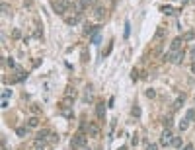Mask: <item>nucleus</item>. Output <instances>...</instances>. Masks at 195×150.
Masks as SVG:
<instances>
[{"label":"nucleus","mask_w":195,"mask_h":150,"mask_svg":"<svg viewBox=\"0 0 195 150\" xmlns=\"http://www.w3.org/2000/svg\"><path fill=\"white\" fill-rule=\"evenodd\" d=\"M183 59H185V51H168L166 55L162 57V60H166V63H174V65H180V63H183Z\"/></svg>","instance_id":"nucleus-1"},{"label":"nucleus","mask_w":195,"mask_h":150,"mask_svg":"<svg viewBox=\"0 0 195 150\" xmlns=\"http://www.w3.org/2000/svg\"><path fill=\"white\" fill-rule=\"evenodd\" d=\"M86 144H88L86 135H84V133H76L74 138H72V142H70V146H72V148H86Z\"/></svg>","instance_id":"nucleus-2"},{"label":"nucleus","mask_w":195,"mask_h":150,"mask_svg":"<svg viewBox=\"0 0 195 150\" xmlns=\"http://www.w3.org/2000/svg\"><path fill=\"white\" fill-rule=\"evenodd\" d=\"M51 6H53V10H55V14H66L68 2H66V0H53Z\"/></svg>","instance_id":"nucleus-3"},{"label":"nucleus","mask_w":195,"mask_h":150,"mask_svg":"<svg viewBox=\"0 0 195 150\" xmlns=\"http://www.w3.org/2000/svg\"><path fill=\"white\" fill-rule=\"evenodd\" d=\"M172 138H174L172 131H170V129H166V131L162 133V135H160V144H162V146H168V144L172 142Z\"/></svg>","instance_id":"nucleus-4"},{"label":"nucleus","mask_w":195,"mask_h":150,"mask_svg":"<svg viewBox=\"0 0 195 150\" xmlns=\"http://www.w3.org/2000/svg\"><path fill=\"white\" fill-rule=\"evenodd\" d=\"M183 103H185V94H180L178 98L174 99V103H172V111H178V109H182Z\"/></svg>","instance_id":"nucleus-5"},{"label":"nucleus","mask_w":195,"mask_h":150,"mask_svg":"<svg viewBox=\"0 0 195 150\" xmlns=\"http://www.w3.org/2000/svg\"><path fill=\"white\" fill-rule=\"evenodd\" d=\"M72 105H74V98H72V96H66V98L61 101V109L63 111H70Z\"/></svg>","instance_id":"nucleus-6"},{"label":"nucleus","mask_w":195,"mask_h":150,"mask_svg":"<svg viewBox=\"0 0 195 150\" xmlns=\"http://www.w3.org/2000/svg\"><path fill=\"white\" fill-rule=\"evenodd\" d=\"M94 16H96V20H100V22L105 18V10H104L102 4H96V6H94Z\"/></svg>","instance_id":"nucleus-7"},{"label":"nucleus","mask_w":195,"mask_h":150,"mask_svg":"<svg viewBox=\"0 0 195 150\" xmlns=\"http://www.w3.org/2000/svg\"><path fill=\"white\" fill-rule=\"evenodd\" d=\"M80 20H82V14H76V16H66V18H65L66 26H76Z\"/></svg>","instance_id":"nucleus-8"},{"label":"nucleus","mask_w":195,"mask_h":150,"mask_svg":"<svg viewBox=\"0 0 195 150\" xmlns=\"http://www.w3.org/2000/svg\"><path fill=\"white\" fill-rule=\"evenodd\" d=\"M100 31V26H90V24H86L84 26V35H88V37H92L94 33Z\"/></svg>","instance_id":"nucleus-9"},{"label":"nucleus","mask_w":195,"mask_h":150,"mask_svg":"<svg viewBox=\"0 0 195 150\" xmlns=\"http://www.w3.org/2000/svg\"><path fill=\"white\" fill-rule=\"evenodd\" d=\"M96 115H98V119H100V121H104V119H105V103H98Z\"/></svg>","instance_id":"nucleus-10"},{"label":"nucleus","mask_w":195,"mask_h":150,"mask_svg":"<svg viewBox=\"0 0 195 150\" xmlns=\"http://www.w3.org/2000/svg\"><path fill=\"white\" fill-rule=\"evenodd\" d=\"M182 43H183V37H176L172 41V45H170V51H180L182 49Z\"/></svg>","instance_id":"nucleus-11"},{"label":"nucleus","mask_w":195,"mask_h":150,"mask_svg":"<svg viewBox=\"0 0 195 150\" xmlns=\"http://www.w3.org/2000/svg\"><path fill=\"white\" fill-rule=\"evenodd\" d=\"M164 37H166V29H164V27H158L152 39H154V41H160V39H164Z\"/></svg>","instance_id":"nucleus-12"},{"label":"nucleus","mask_w":195,"mask_h":150,"mask_svg":"<svg viewBox=\"0 0 195 150\" xmlns=\"http://www.w3.org/2000/svg\"><path fill=\"white\" fill-rule=\"evenodd\" d=\"M90 59V51H88V47H82V51H80V60L82 63H88Z\"/></svg>","instance_id":"nucleus-13"},{"label":"nucleus","mask_w":195,"mask_h":150,"mask_svg":"<svg viewBox=\"0 0 195 150\" xmlns=\"http://www.w3.org/2000/svg\"><path fill=\"white\" fill-rule=\"evenodd\" d=\"M88 133H90L92 137H98V135H100V129H98L94 123H90V125H88Z\"/></svg>","instance_id":"nucleus-14"},{"label":"nucleus","mask_w":195,"mask_h":150,"mask_svg":"<svg viewBox=\"0 0 195 150\" xmlns=\"http://www.w3.org/2000/svg\"><path fill=\"white\" fill-rule=\"evenodd\" d=\"M27 127H29V129H35V127H39V119H37V117H29V119H27Z\"/></svg>","instance_id":"nucleus-15"},{"label":"nucleus","mask_w":195,"mask_h":150,"mask_svg":"<svg viewBox=\"0 0 195 150\" xmlns=\"http://www.w3.org/2000/svg\"><path fill=\"white\" fill-rule=\"evenodd\" d=\"M0 10H2V14H4V16H10V14H12V8L8 6L6 2H2V6H0Z\"/></svg>","instance_id":"nucleus-16"},{"label":"nucleus","mask_w":195,"mask_h":150,"mask_svg":"<svg viewBox=\"0 0 195 150\" xmlns=\"http://www.w3.org/2000/svg\"><path fill=\"white\" fill-rule=\"evenodd\" d=\"M185 41H195V31H193V29L183 35V43H185Z\"/></svg>","instance_id":"nucleus-17"},{"label":"nucleus","mask_w":195,"mask_h":150,"mask_svg":"<svg viewBox=\"0 0 195 150\" xmlns=\"http://www.w3.org/2000/svg\"><path fill=\"white\" fill-rule=\"evenodd\" d=\"M189 123H191V121H189L187 117H183L182 121H180V129H182V131H185V129H187V127H189Z\"/></svg>","instance_id":"nucleus-18"},{"label":"nucleus","mask_w":195,"mask_h":150,"mask_svg":"<svg viewBox=\"0 0 195 150\" xmlns=\"http://www.w3.org/2000/svg\"><path fill=\"white\" fill-rule=\"evenodd\" d=\"M141 113H143V111H141V107H139V105H135V107H133V109H131V115H133V117H141Z\"/></svg>","instance_id":"nucleus-19"},{"label":"nucleus","mask_w":195,"mask_h":150,"mask_svg":"<svg viewBox=\"0 0 195 150\" xmlns=\"http://www.w3.org/2000/svg\"><path fill=\"white\" fill-rule=\"evenodd\" d=\"M49 135H51L49 131H41V133L37 135V140H45V142H47V137H49Z\"/></svg>","instance_id":"nucleus-20"},{"label":"nucleus","mask_w":195,"mask_h":150,"mask_svg":"<svg viewBox=\"0 0 195 150\" xmlns=\"http://www.w3.org/2000/svg\"><path fill=\"white\" fill-rule=\"evenodd\" d=\"M100 37H102V35H100V31L94 33V35L90 37V43H92V45H98V43H100Z\"/></svg>","instance_id":"nucleus-21"},{"label":"nucleus","mask_w":195,"mask_h":150,"mask_svg":"<svg viewBox=\"0 0 195 150\" xmlns=\"http://www.w3.org/2000/svg\"><path fill=\"white\" fill-rule=\"evenodd\" d=\"M16 135H18V137H26L27 135V127H18V129H16Z\"/></svg>","instance_id":"nucleus-22"},{"label":"nucleus","mask_w":195,"mask_h":150,"mask_svg":"<svg viewBox=\"0 0 195 150\" xmlns=\"http://www.w3.org/2000/svg\"><path fill=\"white\" fill-rule=\"evenodd\" d=\"M144 94H146V98H148V99H154L156 98V90H154V88H148Z\"/></svg>","instance_id":"nucleus-23"},{"label":"nucleus","mask_w":195,"mask_h":150,"mask_svg":"<svg viewBox=\"0 0 195 150\" xmlns=\"http://www.w3.org/2000/svg\"><path fill=\"white\" fill-rule=\"evenodd\" d=\"M170 144H172V146H174V148H180V146H182V138L174 137V138H172V142H170Z\"/></svg>","instance_id":"nucleus-24"},{"label":"nucleus","mask_w":195,"mask_h":150,"mask_svg":"<svg viewBox=\"0 0 195 150\" xmlns=\"http://www.w3.org/2000/svg\"><path fill=\"white\" fill-rule=\"evenodd\" d=\"M185 117H187L189 121L193 123V121H195V109H187V113H185Z\"/></svg>","instance_id":"nucleus-25"},{"label":"nucleus","mask_w":195,"mask_h":150,"mask_svg":"<svg viewBox=\"0 0 195 150\" xmlns=\"http://www.w3.org/2000/svg\"><path fill=\"white\" fill-rule=\"evenodd\" d=\"M160 10H162V12H166V14H176V10L172 6H160Z\"/></svg>","instance_id":"nucleus-26"},{"label":"nucleus","mask_w":195,"mask_h":150,"mask_svg":"<svg viewBox=\"0 0 195 150\" xmlns=\"http://www.w3.org/2000/svg\"><path fill=\"white\" fill-rule=\"evenodd\" d=\"M10 96H12V90H8V88H4V90H2V99H8Z\"/></svg>","instance_id":"nucleus-27"},{"label":"nucleus","mask_w":195,"mask_h":150,"mask_svg":"<svg viewBox=\"0 0 195 150\" xmlns=\"http://www.w3.org/2000/svg\"><path fill=\"white\" fill-rule=\"evenodd\" d=\"M131 80H133V82H136V80H139V70H136V68H133V70H131Z\"/></svg>","instance_id":"nucleus-28"},{"label":"nucleus","mask_w":195,"mask_h":150,"mask_svg":"<svg viewBox=\"0 0 195 150\" xmlns=\"http://www.w3.org/2000/svg\"><path fill=\"white\" fill-rule=\"evenodd\" d=\"M172 125H174V121H172V117L164 119V127H166V129H172Z\"/></svg>","instance_id":"nucleus-29"},{"label":"nucleus","mask_w":195,"mask_h":150,"mask_svg":"<svg viewBox=\"0 0 195 150\" xmlns=\"http://www.w3.org/2000/svg\"><path fill=\"white\" fill-rule=\"evenodd\" d=\"M12 39H22V31L20 29H14L12 31Z\"/></svg>","instance_id":"nucleus-30"},{"label":"nucleus","mask_w":195,"mask_h":150,"mask_svg":"<svg viewBox=\"0 0 195 150\" xmlns=\"http://www.w3.org/2000/svg\"><path fill=\"white\" fill-rule=\"evenodd\" d=\"M80 4H82V8H88L94 4V0H80Z\"/></svg>","instance_id":"nucleus-31"},{"label":"nucleus","mask_w":195,"mask_h":150,"mask_svg":"<svg viewBox=\"0 0 195 150\" xmlns=\"http://www.w3.org/2000/svg\"><path fill=\"white\" fill-rule=\"evenodd\" d=\"M146 150H158V144H154V142H146Z\"/></svg>","instance_id":"nucleus-32"},{"label":"nucleus","mask_w":195,"mask_h":150,"mask_svg":"<svg viewBox=\"0 0 195 150\" xmlns=\"http://www.w3.org/2000/svg\"><path fill=\"white\" fill-rule=\"evenodd\" d=\"M129 29H131V24H129V22H127V24H125V39L129 37Z\"/></svg>","instance_id":"nucleus-33"},{"label":"nucleus","mask_w":195,"mask_h":150,"mask_svg":"<svg viewBox=\"0 0 195 150\" xmlns=\"http://www.w3.org/2000/svg\"><path fill=\"white\" fill-rule=\"evenodd\" d=\"M6 65L10 66V68H16V66H18L16 63H14V59H8V63H6Z\"/></svg>","instance_id":"nucleus-34"},{"label":"nucleus","mask_w":195,"mask_h":150,"mask_svg":"<svg viewBox=\"0 0 195 150\" xmlns=\"http://www.w3.org/2000/svg\"><path fill=\"white\" fill-rule=\"evenodd\" d=\"M31 111L35 113V115H39V111H41V109H39V105H31Z\"/></svg>","instance_id":"nucleus-35"},{"label":"nucleus","mask_w":195,"mask_h":150,"mask_svg":"<svg viewBox=\"0 0 195 150\" xmlns=\"http://www.w3.org/2000/svg\"><path fill=\"white\" fill-rule=\"evenodd\" d=\"M139 140H141V138H139V135H136V133H135V135H133V144H135V146H136V144H139Z\"/></svg>","instance_id":"nucleus-36"},{"label":"nucleus","mask_w":195,"mask_h":150,"mask_svg":"<svg viewBox=\"0 0 195 150\" xmlns=\"http://www.w3.org/2000/svg\"><path fill=\"white\" fill-rule=\"evenodd\" d=\"M189 57H191V60H193V63H195V47H193V49H191V51H189Z\"/></svg>","instance_id":"nucleus-37"},{"label":"nucleus","mask_w":195,"mask_h":150,"mask_svg":"<svg viewBox=\"0 0 195 150\" xmlns=\"http://www.w3.org/2000/svg\"><path fill=\"white\" fill-rule=\"evenodd\" d=\"M182 150H195V148H193V144H185Z\"/></svg>","instance_id":"nucleus-38"},{"label":"nucleus","mask_w":195,"mask_h":150,"mask_svg":"<svg viewBox=\"0 0 195 150\" xmlns=\"http://www.w3.org/2000/svg\"><path fill=\"white\" fill-rule=\"evenodd\" d=\"M191 72L195 74V63H191Z\"/></svg>","instance_id":"nucleus-39"},{"label":"nucleus","mask_w":195,"mask_h":150,"mask_svg":"<svg viewBox=\"0 0 195 150\" xmlns=\"http://www.w3.org/2000/svg\"><path fill=\"white\" fill-rule=\"evenodd\" d=\"M35 150H45V148H43V146H35Z\"/></svg>","instance_id":"nucleus-40"},{"label":"nucleus","mask_w":195,"mask_h":150,"mask_svg":"<svg viewBox=\"0 0 195 150\" xmlns=\"http://www.w3.org/2000/svg\"><path fill=\"white\" fill-rule=\"evenodd\" d=\"M187 2H191V0H182V4H187Z\"/></svg>","instance_id":"nucleus-41"},{"label":"nucleus","mask_w":195,"mask_h":150,"mask_svg":"<svg viewBox=\"0 0 195 150\" xmlns=\"http://www.w3.org/2000/svg\"><path fill=\"white\" fill-rule=\"evenodd\" d=\"M2 150H8V148H6V144H4V142H2Z\"/></svg>","instance_id":"nucleus-42"},{"label":"nucleus","mask_w":195,"mask_h":150,"mask_svg":"<svg viewBox=\"0 0 195 150\" xmlns=\"http://www.w3.org/2000/svg\"><path fill=\"white\" fill-rule=\"evenodd\" d=\"M119 150H127V146H121V148H119Z\"/></svg>","instance_id":"nucleus-43"},{"label":"nucleus","mask_w":195,"mask_h":150,"mask_svg":"<svg viewBox=\"0 0 195 150\" xmlns=\"http://www.w3.org/2000/svg\"><path fill=\"white\" fill-rule=\"evenodd\" d=\"M191 2H195V0H191Z\"/></svg>","instance_id":"nucleus-44"},{"label":"nucleus","mask_w":195,"mask_h":150,"mask_svg":"<svg viewBox=\"0 0 195 150\" xmlns=\"http://www.w3.org/2000/svg\"><path fill=\"white\" fill-rule=\"evenodd\" d=\"M84 150H88V148H84Z\"/></svg>","instance_id":"nucleus-45"},{"label":"nucleus","mask_w":195,"mask_h":150,"mask_svg":"<svg viewBox=\"0 0 195 150\" xmlns=\"http://www.w3.org/2000/svg\"><path fill=\"white\" fill-rule=\"evenodd\" d=\"M193 101H195V98H193Z\"/></svg>","instance_id":"nucleus-46"}]
</instances>
